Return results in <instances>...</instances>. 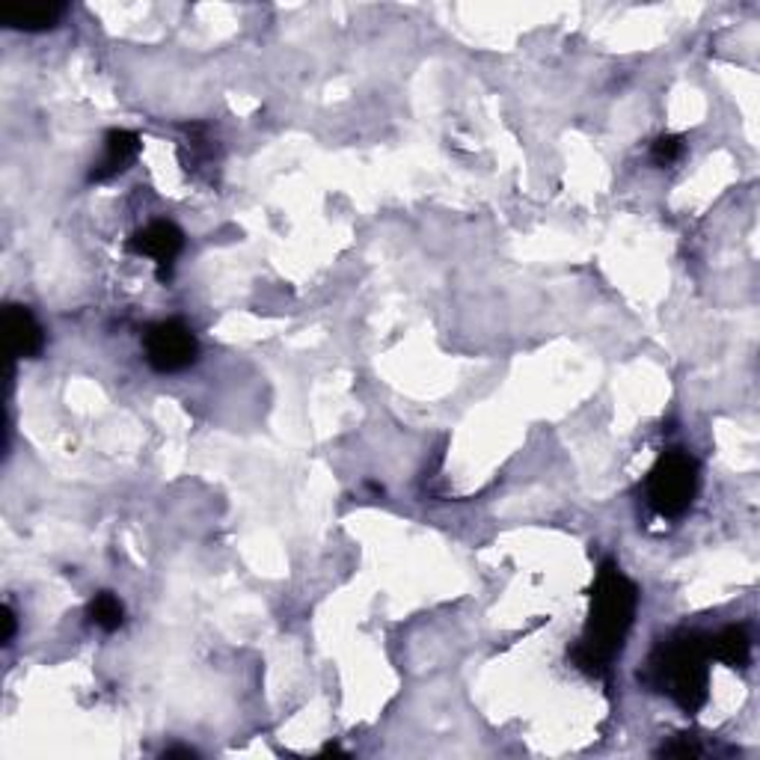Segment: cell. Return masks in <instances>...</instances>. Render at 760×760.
Here are the masks:
<instances>
[{
    "mask_svg": "<svg viewBox=\"0 0 760 760\" xmlns=\"http://www.w3.org/2000/svg\"><path fill=\"white\" fill-rule=\"evenodd\" d=\"M638 589L636 582L621 573L615 562H603L597 582L592 589V612L582 633L580 645L573 648V663L589 675H606L612 659L624 650L633 618H636Z\"/></svg>",
    "mask_w": 760,
    "mask_h": 760,
    "instance_id": "6da1fadb",
    "label": "cell"
},
{
    "mask_svg": "<svg viewBox=\"0 0 760 760\" xmlns=\"http://www.w3.org/2000/svg\"><path fill=\"white\" fill-rule=\"evenodd\" d=\"M710 654H707V638L698 633H677L663 638L657 650L650 654L645 684L659 693H666L680 710L695 714L707 705V689H710Z\"/></svg>",
    "mask_w": 760,
    "mask_h": 760,
    "instance_id": "7a4b0ae2",
    "label": "cell"
},
{
    "mask_svg": "<svg viewBox=\"0 0 760 760\" xmlns=\"http://www.w3.org/2000/svg\"><path fill=\"white\" fill-rule=\"evenodd\" d=\"M650 508L663 517H680L689 511L698 493V464L693 455L680 449H668L659 455L645 485Z\"/></svg>",
    "mask_w": 760,
    "mask_h": 760,
    "instance_id": "3957f363",
    "label": "cell"
},
{
    "mask_svg": "<svg viewBox=\"0 0 760 760\" xmlns=\"http://www.w3.org/2000/svg\"><path fill=\"white\" fill-rule=\"evenodd\" d=\"M143 351L146 363L160 375H176L197 363L199 345L194 330L179 319L158 321L143 333Z\"/></svg>",
    "mask_w": 760,
    "mask_h": 760,
    "instance_id": "277c9868",
    "label": "cell"
},
{
    "mask_svg": "<svg viewBox=\"0 0 760 760\" xmlns=\"http://www.w3.org/2000/svg\"><path fill=\"white\" fill-rule=\"evenodd\" d=\"M125 250L134 256H146L152 262L158 264V280L167 282L169 273H173V262L179 259V253L185 250V236L176 223H167V220H155V223L137 229Z\"/></svg>",
    "mask_w": 760,
    "mask_h": 760,
    "instance_id": "5b68a950",
    "label": "cell"
},
{
    "mask_svg": "<svg viewBox=\"0 0 760 760\" xmlns=\"http://www.w3.org/2000/svg\"><path fill=\"white\" fill-rule=\"evenodd\" d=\"M7 336H10L12 354L19 360H37L45 351V330L37 321V315L21 306V303H10L7 306Z\"/></svg>",
    "mask_w": 760,
    "mask_h": 760,
    "instance_id": "8992f818",
    "label": "cell"
},
{
    "mask_svg": "<svg viewBox=\"0 0 760 760\" xmlns=\"http://www.w3.org/2000/svg\"><path fill=\"white\" fill-rule=\"evenodd\" d=\"M140 155V137L134 132H125V128H116L104 137V155L102 160L93 167V181H107L113 176H119L123 169H128L134 164V158Z\"/></svg>",
    "mask_w": 760,
    "mask_h": 760,
    "instance_id": "52a82bcc",
    "label": "cell"
},
{
    "mask_svg": "<svg viewBox=\"0 0 760 760\" xmlns=\"http://www.w3.org/2000/svg\"><path fill=\"white\" fill-rule=\"evenodd\" d=\"M66 15L63 3H42V7H24V10H3L0 24L10 30H24V33H45L60 24Z\"/></svg>",
    "mask_w": 760,
    "mask_h": 760,
    "instance_id": "ba28073f",
    "label": "cell"
},
{
    "mask_svg": "<svg viewBox=\"0 0 760 760\" xmlns=\"http://www.w3.org/2000/svg\"><path fill=\"white\" fill-rule=\"evenodd\" d=\"M707 654L731 668H746L751 659V638L746 627H725L722 633L707 638Z\"/></svg>",
    "mask_w": 760,
    "mask_h": 760,
    "instance_id": "9c48e42d",
    "label": "cell"
},
{
    "mask_svg": "<svg viewBox=\"0 0 760 760\" xmlns=\"http://www.w3.org/2000/svg\"><path fill=\"white\" fill-rule=\"evenodd\" d=\"M86 615H90V621H93L98 629H104V633H116V629L125 624L123 601H119V597H116V594H111V592L95 594L93 601H90V610H86Z\"/></svg>",
    "mask_w": 760,
    "mask_h": 760,
    "instance_id": "30bf717a",
    "label": "cell"
},
{
    "mask_svg": "<svg viewBox=\"0 0 760 760\" xmlns=\"http://www.w3.org/2000/svg\"><path fill=\"white\" fill-rule=\"evenodd\" d=\"M680 155H684V140L675 137V134H666V137H659V140L650 146V158H654V164H659V167L675 164Z\"/></svg>",
    "mask_w": 760,
    "mask_h": 760,
    "instance_id": "8fae6325",
    "label": "cell"
},
{
    "mask_svg": "<svg viewBox=\"0 0 760 760\" xmlns=\"http://www.w3.org/2000/svg\"><path fill=\"white\" fill-rule=\"evenodd\" d=\"M659 754H668V758H698V754H701V749H698V742L689 740V737H680V740L663 746V749H659Z\"/></svg>",
    "mask_w": 760,
    "mask_h": 760,
    "instance_id": "7c38bea8",
    "label": "cell"
},
{
    "mask_svg": "<svg viewBox=\"0 0 760 760\" xmlns=\"http://www.w3.org/2000/svg\"><path fill=\"white\" fill-rule=\"evenodd\" d=\"M0 615H3V618H0V621H3V636H0V642H3V645H12V638H15V629H19V621H15V612H12L10 603L3 606V612H0Z\"/></svg>",
    "mask_w": 760,
    "mask_h": 760,
    "instance_id": "4fadbf2b",
    "label": "cell"
},
{
    "mask_svg": "<svg viewBox=\"0 0 760 760\" xmlns=\"http://www.w3.org/2000/svg\"><path fill=\"white\" fill-rule=\"evenodd\" d=\"M197 751L185 749V746H173V749H164V758H194Z\"/></svg>",
    "mask_w": 760,
    "mask_h": 760,
    "instance_id": "5bb4252c",
    "label": "cell"
}]
</instances>
